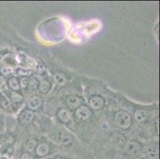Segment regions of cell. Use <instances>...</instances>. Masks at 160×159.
Instances as JSON below:
<instances>
[{
    "instance_id": "6da1fadb",
    "label": "cell",
    "mask_w": 160,
    "mask_h": 159,
    "mask_svg": "<svg viewBox=\"0 0 160 159\" xmlns=\"http://www.w3.org/2000/svg\"><path fill=\"white\" fill-rule=\"evenodd\" d=\"M114 122L118 127L126 130L131 127L132 123V116L124 111H118L114 115Z\"/></svg>"
},
{
    "instance_id": "7a4b0ae2",
    "label": "cell",
    "mask_w": 160,
    "mask_h": 159,
    "mask_svg": "<svg viewBox=\"0 0 160 159\" xmlns=\"http://www.w3.org/2000/svg\"><path fill=\"white\" fill-rule=\"evenodd\" d=\"M142 146L140 142L136 140H130L125 143L123 147V151L127 155L129 156H137L142 152Z\"/></svg>"
},
{
    "instance_id": "3957f363",
    "label": "cell",
    "mask_w": 160,
    "mask_h": 159,
    "mask_svg": "<svg viewBox=\"0 0 160 159\" xmlns=\"http://www.w3.org/2000/svg\"><path fill=\"white\" fill-rule=\"evenodd\" d=\"M75 117L81 121L88 120L92 116V112L91 108L86 105H81L75 110Z\"/></svg>"
},
{
    "instance_id": "277c9868",
    "label": "cell",
    "mask_w": 160,
    "mask_h": 159,
    "mask_svg": "<svg viewBox=\"0 0 160 159\" xmlns=\"http://www.w3.org/2000/svg\"><path fill=\"white\" fill-rule=\"evenodd\" d=\"M52 138L56 142L62 145H67L72 142V137L64 131H57L53 134Z\"/></svg>"
},
{
    "instance_id": "5b68a950",
    "label": "cell",
    "mask_w": 160,
    "mask_h": 159,
    "mask_svg": "<svg viewBox=\"0 0 160 159\" xmlns=\"http://www.w3.org/2000/svg\"><path fill=\"white\" fill-rule=\"evenodd\" d=\"M65 104L70 109L76 110L78 107H79L80 106L83 104V99L80 96H76V95H71L66 98Z\"/></svg>"
},
{
    "instance_id": "8992f818",
    "label": "cell",
    "mask_w": 160,
    "mask_h": 159,
    "mask_svg": "<svg viewBox=\"0 0 160 159\" xmlns=\"http://www.w3.org/2000/svg\"><path fill=\"white\" fill-rule=\"evenodd\" d=\"M34 119V113L31 110H24L18 116V121L20 124L28 125L33 122Z\"/></svg>"
},
{
    "instance_id": "52a82bcc",
    "label": "cell",
    "mask_w": 160,
    "mask_h": 159,
    "mask_svg": "<svg viewBox=\"0 0 160 159\" xmlns=\"http://www.w3.org/2000/svg\"><path fill=\"white\" fill-rule=\"evenodd\" d=\"M88 104L90 107L93 110L98 111L102 109L104 106V100L100 96H92L88 100Z\"/></svg>"
},
{
    "instance_id": "ba28073f",
    "label": "cell",
    "mask_w": 160,
    "mask_h": 159,
    "mask_svg": "<svg viewBox=\"0 0 160 159\" xmlns=\"http://www.w3.org/2000/svg\"><path fill=\"white\" fill-rule=\"evenodd\" d=\"M42 100L40 96H33L27 101V105L29 110L35 111L38 110L42 106Z\"/></svg>"
},
{
    "instance_id": "9c48e42d",
    "label": "cell",
    "mask_w": 160,
    "mask_h": 159,
    "mask_svg": "<svg viewBox=\"0 0 160 159\" xmlns=\"http://www.w3.org/2000/svg\"><path fill=\"white\" fill-rule=\"evenodd\" d=\"M49 146L48 144L42 142V143L38 144L35 149V154L38 157H44L49 154Z\"/></svg>"
},
{
    "instance_id": "30bf717a",
    "label": "cell",
    "mask_w": 160,
    "mask_h": 159,
    "mask_svg": "<svg viewBox=\"0 0 160 159\" xmlns=\"http://www.w3.org/2000/svg\"><path fill=\"white\" fill-rule=\"evenodd\" d=\"M58 117L59 120L63 123H69L71 120V114L65 108H61L58 112Z\"/></svg>"
},
{
    "instance_id": "8fae6325",
    "label": "cell",
    "mask_w": 160,
    "mask_h": 159,
    "mask_svg": "<svg viewBox=\"0 0 160 159\" xmlns=\"http://www.w3.org/2000/svg\"><path fill=\"white\" fill-rule=\"evenodd\" d=\"M148 156L151 159H155L158 154V146L157 143H152L148 147L147 150Z\"/></svg>"
},
{
    "instance_id": "7c38bea8",
    "label": "cell",
    "mask_w": 160,
    "mask_h": 159,
    "mask_svg": "<svg viewBox=\"0 0 160 159\" xmlns=\"http://www.w3.org/2000/svg\"><path fill=\"white\" fill-rule=\"evenodd\" d=\"M134 119L139 123H142L147 119V112L143 109H137L134 113Z\"/></svg>"
},
{
    "instance_id": "4fadbf2b",
    "label": "cell",
    "mask_w": 160,
    "mask_h": 159,
    "mask_svg": "<svg viewBox=\"0 0 160 159\" xmlns=\"http://www.w3.org/2000/svg\"><path fill=\"white\" fill-rule=\"evenodd\" d=\"M7 85L11 89V91L18 92L20 90L21 87H20L19 80L17 79L16 77H11L7 80Z\"/></svg>"
},
{
    "instance_id": "5bb4252c",
    "label": "cell",
    "mask_w": 160,
    "mask_h": 159,
    "mask_svg": "<svg viewBox=\"0 0 160 159\" xmlns=\"http://www.w3.org/2000/svg\"><path fill=\"white\" fill-rule=\"evenodd\" d=\"M38 146V142L35 138H29L25 144V148L28 153H33L35 151L36 147Z\"/></svg>"
},
{
    "instance_id": "9a60e30c",
    "label": "cell",
    "mask_w": 160,
    "mask_h": 159,
    "mask_svg": "<svg viewBox=\"0 0 160 159\" xmlns=\"http://www.w3.org/2000/svg\"><path fill=\"white\" fill-rule=\"evenodd\" d=\"M50 88H51V83L48 80H43L39 83L38 89L43 94H46L47 92H49Z\"/></svg>"
},
{
    "instance_id": "2e32d148",
    "label": "cell",
    "mask_w": 160,
    "mask_h": 159,
    "mask_svg": "<svg viewBox=\"0 0 160 159\" xmlns=\"http://www.w3.org/2000/svg\"><path fill=\"white\" fill-rule=\"evenodd\" d=\"M9 96L11 101H12L13 103H21V102H22L23 99H24L22 94H21V93L15 91H11V92H10Z\"/></svg>"
},
{
    "instance_id": "e0dca14e",
    "label": "cell",
    "mask_w": 160,
    "mask_h": 159,
    "mask_svg": "<svg viewBox=\"0 0 160 159\" xmlns=\"http://www.w3.org/2000/svg\"><path fill=\"white\" fill-rule=\"evenodd\" d=\"M54 81L56 84L59 86H64L67 83V78L62 72H58L54 75Z\"/></svg>"
},
{
    "instance_id": "ac0fdd59",
    "label": "cell",
    "mask_w": 160,
    "mask_h": 159,
    "mask_svg": "<svg viewBox=\"0 0 160 159\" xmlns=\"http://www.w3.org/2000/svg\"><path fill=\"white\" fill-rule=\"evenodd\" d=\"M0 106L7 112H11L13 110V106L11 104V100H7L5 97H2V100H0Z\"/></svg>"
},
{
    "instance_id": "d6986e66",
    "label": "cell",
    "mask_w": 160,
    "mask_h": 159,
    "mask_svg": "<svg viewBox=\"0 0 160 159\" xmlns=\"http://www.w3.org/2000/svg\"><path fill=\"white\" fill-rule=\"evenodd\" d=\"M39 87V81L35 78H31L29 80L28 87L32 91H36L38 89Z\"/></svg>"
},
{
    "instance_id": "ffe728a7",
    "label": "cell",
    "mask_w": 160,
    "mask_h": 159,
    "mask_svg": "<svg viewBox=\"0 0 160 159\" xmlns=\"http://www.w3.org/2000/svg\"><path fill=\"white\" fill-rule=\"evenodd\" d=\"M29 80H30V79L27 77H22V78L19 80L20 87H21L22 89H27V87H28Z\"/></svg>"
},
{
    "instance_id": "44dd1931",
    "label": "cell",
    "mask_w": 160,
    "mask_h": 159,
    "mask_svg": "<svg viewBox=\"0 0 160 159\" xmlns=\"http://www.w3.org/2000/svg\"><path fill=\"white\" fill-rule=\"evenodd\" d=\"M12 68L11 67H7L3 66L0 68V73L2 74V76H8L12 72Z\"/></svg>"
},
{
    "instance_id": "7402d4cb",
    "label": "cell",
    "mask_w": 160,
    "mask_h": 159,
    "mask_svg": "<svg viewBox=\"0 0 160 159\" xmlns=\"http://www.w3.org/2000/svg\"><path fill=\"white\" fill-rule=\"evenodd\" d=\"M5 141L7 143H9V144H12L14 142V139L13 138V136H11V135H7V136L5 137Z\"/></svg>"
},
{
    "instance_id": "603a6c76",
    "label": "cell",
    "mask_w": 160,
    "mask_h": 159,
    "mask_svg": "<svg viewBox=\"0 0 160 159\" xmlns=\"http://www.w3.org/2000/svg\"><path fill=\"white\" fill-rule=\"evenodd\" d=\"M29 156L27 154H23L22 156V159H28Z\"/></svg>"
},
{
    "instance_id": "cb8c5ba5",
    "label": "cell",
    "mask_w": 160,
    "mask_h": 159,
    "mask_svg": "<svg viewBox=\"0 0 160 159\" xmlns=\"http://www.w3.org/2000/svg\"><path fill=\"white\" fill-rule=\"evenodd\" d=\"M58 159H66V158H65V157H59Z\"/></svg>"
}]
</instances>
